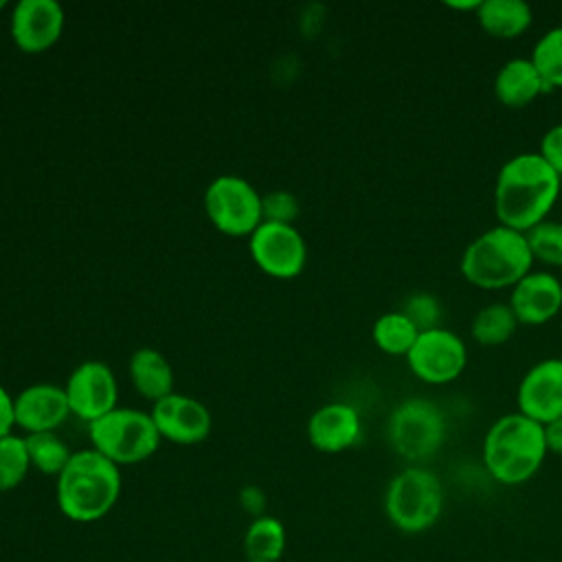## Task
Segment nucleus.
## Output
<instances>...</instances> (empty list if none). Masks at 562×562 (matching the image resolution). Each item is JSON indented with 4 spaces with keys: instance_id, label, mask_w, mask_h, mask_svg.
Listing matches in <instances>:
<instances>
[{
    "instance_id": "f257e3e1",
    "label": "nucleus",
    "mask_w": 562,
    "mask_h": 562,
    "mask_svg": "<svg viewBox=\"0 0 562 562\" xmlns=\"http://www.w3.org/2000/svg\"><path fill=\"white\" fill-rule=\"evenodd\" d=\"M562 178L538 151L509 158L494 184V211L503 226L527 233L544 222L560 195Z\"/></svg>"
},
{
    "instance_id": "f03ea898",
    "label": "nucleus",
    "mask_w": 562,
    "mask_h": 562,
    "mask_svg": "<svg viewBox=\"0 0 562 562\" xmlns=\"http://www.w3.org/2000/svg\"><path fill=\"white\" fill-rule=\"evenodd\" d=\"M121 485L116 463L94 448L77 450L57 476V507L72 522H97L114 509Z\"/></svg>"
},
{
    "instance_id": "7ed1b4c3",
    "label": "nucleus",
    "mask_w": 562,
    "mask_h": 562,
    "mask_svg": "<svg viewBox=\"0 0 562 562\" xmlns=\"http://www.w3.org/2000/svg\"><path fill=\"white\" fill-rule=\"evenodd\" d=\"M547 452L544 426L518 411L498 417L483 439L485 468L505 485L529 481L540 470Z\"/></svg>"
},
{
    "instance_id": "20e7f679",
    "label": "nucleus",
    "mask_w": 562,
    "mask_h": 562,
    "mask_svg": "<svg viewBox=\"0 0 562 562\" xmlns=\"http://www.w3.org/2000/svg\"><path fill=\"white\" fill-rule=\"evenodd\" d=\"M533 257L525 233L503 224L476 235L461 255V274L483 290L514 288L531 272Z\"/></svg>"
},
{
    "instance_id": "39448f33",
    "label": "nucleus",
    "mask_w": 562,
    "mask_h": 562,
    "mask_svg": "<svg viewBox=\"0 0 562 562\" xmlns=\"http://www.w3.org/2000/svg\"><path fill=\"white\" fill-rule=\"evenodd\" d=\"M88 437L92 448L119 468L149 459L162 439L149 413L125 406L90 422Z\"/></svg>"
},
{
    "instance_id": "423d86ee",
    "label": "nucleus",
    "mask_w": 562,
    "mask_h": 562,
    "mask_svg": "<svg viewBox=\"0 0 562 562\" xmlns=\"http://www.w3.org/2000/svg\"><path fill=\"white\" fill-rule=\"evenodd\" d=\"M443 507V490L439 479L422 468L411 465L395 474L384 494L389 520L406 533L426 531L437 522Z\"/></svg>"
},
{
    "instance_id": "0eeeda50",
    "label": "nucleus",
    "mask_w": 562,
    "mask_h": 562,
    "mask_svg": "<svg viewBox=\"0 0 562 562\" xmlns=\"http://www.w3.org/2000/svg\"><path fill=\"white\" fill-rule=\"evenodd\" d=\"M386 437L391 448L406 461H426L446 439L443 413L426 397H408L393 408Z\"/></svg>"
},
{
    "instance_id": "6e6552de",
    "label": "nucleus",
    "mask_w": 562,
    "mask_h": 562,
    "mask_svg": "<svg viewBox=\"0 0 562 562\" xmlns=\"http://www.w3.org/2000/svg\"><path fill=\"white\" fill-rule=\"evenodd\" d=\"M204 211L209 222L231 237H250L263 222L261 193L246 178L235 173H224L209 182Z\"/></svg>"
},
{
    "instance_id": "1a4fd4ad",
    "label": "nucleus",
    "mask_w": 562,
    "mask_h": 562,
    "mask_svg": "<svg viewBox=\"0 0 562 562\" xmlns=\"http://www.w3.org/2000/svg\"><path fill=\"white\" fill-rule=\"evenodd\" d=\"M248 250L259 270L277 279L301 274L307 261V246L294 224L261 222L248 237Z\"/></svg>"
},
{
    "instance_id": "9d476101",
    "label": "nucleus",
    "mask_w": 562,
    "mask_h": 562,
    "mask_svg": "<svg viewBox=\"0 0 562 562\" xmlns=\"http://www.w3.org/2000/svg\"><path fill=\"white\" fill-rule=\"evenodd\" d=\"M411 371L428 384L457 380L468 364L465 342L446 327L422 331L406 356Z\"/></svg>"
},
{
    "instance_id": "9b49d317",
    "label": "nucleus",
    "mask_w": 562,
    "mask_h": 562,
    "mask_svg": "<svg viewBox=\"0 0 562 562\" xmlns=\"http://www.w3.org/2000/svg\"><path fill=\"white\" fill-rule=\"evenodd\" d=\"M70 413L83 422H94L119 404V384L114 371L101 360H86L77 364L64 384Z\"/></svg>"
},
{
    "instance_id": "f8f14e48",
    "label": "nucleus",
    "mask_w": 562,
    "mask_h": 562,
    "mask_svg": "<svg viewBox=\"0 0 562 562\" xmlns=\"http://www.w3.org/2000/svg\"><path fill=\"white\" fill-rule=\"evenodd\" d=\"M149 415L160 437L178 446L200 443L211 435L213 428V417L206 404L176 391L156 400Z\"/></svg>"
},
{
    "instance_id": "ddd939ff",
    "label": "nucleus",
    "mask_w": 562,
    "mask_h": 562,
    "mask_svg": "<svg viewBox=\"0 0 562 562\" xmlns=\"http://www.w3.org/2000/svg\"><path fill=\"white\" fill-rule=\"evenodd\" d=\"M66 13L55 0H20L11 9L9 29L15 46L24 53L48 50L64 33Z\"/></svg>"
},
{
    "instance_id": "4468645a",
    "label": "nucleus",
    "mask_w": 562,
    "mask_h": 562,
    "mask_svg": "<svg viewBox=\"0 0 562 562\" xmlns=\"http://www.w3.org/2000/svg\"><path fill=\"white\" fill-rule=\"evenodd\" d=\"M516 404L518 413L542 426L562 417V358L536 362L518 384Z\"/></svg>"
},
{
    "instance_id": "2eb2a0df",
    "label": "nucleus",
    "mask_w": 562,
    "mask_h": 562,
    "mask_svg": "<svg viewBox=\"0 0 562 562\" xmlns=\"http://www.w3.org/2000/svg\"><path fill=\"white\" fill-rule=\"evenodd\" d=\"M15 426L31 432H57L68 419L70 406L64 386L50 382H37L22 389L13 397Z\"/></svg>"
},
{
    "instance_id": "dca6fc26",
    "label": "nucleus",
    "mask_w": 562,
    "mask_h": 562,
    "mask_svg": "<svg viewBox=\"0 0 562 562\" xmlns=\"http://www.w3.org/2000/svg\"><path fill=\"white\" fill-rule=\"evenodd\" d=\"M509 307L522 325H542L562 310V281L547 270L525 274L509 294Z\"/></svg>"
},
{
    "instance_id": "f3484780",
    "label": "nucleus",
    "mask_w": 562,
    "mask_h": 562,
    "mask_svg": "<svg viewBox=\"0 0 562 562\" xmlns=\"http://www.w3.org/2000/svg\"><path fill=\"white\" fill-rule=\"evenodd\" d=\"M360 415L342 402L323 404L307 419V439L321 452H342L360 439Z\"/></svg>"
},
{
    "instance_id": "a211bd4d",
    "label": "nucleus",
    "mask_w": 562,
    "mask_h": 562,
    "mask_svg": "<svg viewBox=\"0 0 562 562\" xmlns=\"http://www.w3.org/2000/svg\"><path fill=\"white\" fill-rule=\"evenodd\" d=\"M542 92H547V86L527 57L505 61L494 77V94L507 108H525Z\"/></svg>"
},
{
    "instance_id": "6ab92c4d",
    "label": "nucleus",
    "mask_w": 562,
    "mask_h": 562,
    "mask_svg": "<svg viewBox=\"0 0 562 562\" xmlns=\"http://www.w3.org/2000/svg\"><path fill=\"white\" fill-rule=\"evenodd\" d=\"M130 380L145 400H160L173 393V369L154 347H140L130 356Z\"/></svg>"
},
{
    "instance_id": "aec40b11",
    "label": "nucleus",
    "mask_w": 562,
    "mask_h": 562,
    "mask_svg": "<svg viewBox=\"0 0 562 562\" xmlns=\"http://www.w3.org/2000/svg\"><path fill=\"white\" fill-rule=\"evenodd\" d=\"M476 20L487 35L514 40L531 26L533 13L525 0H483L476 9Z\"/></svg>"
},
{
    "instance_id": "412c9836",
    "label": "nucleus",
    "mask_w": 562,
    "mask_h": 562,
    "mask_svg": "<svg viewBox=\"0 0 562 562\" xmlns=\"http://www.w3.org/2000/svg\"><path fill=\"white\" fill-rule=\"evenodd\" d=\"M285 542V527L279 518L257 516L244 533V555L248 562H279Z\"/></svg>"
},
{
    "instance_id": "4be33fe9",
    "label": "nucleus",
    "mask_w": 562,
    "mask_h": 562,
    "mask_svg": "<svg viewBox=\"0 0 562 562\" xmlns=\"http://www.w3.org/2000/svg\"><path fill=\"white\" fill-rule=\"evenodd\" d=\"M373 342L378 345L380 351L389 356H408L413 349L419 329L413 325V321L400 310V312H386L378 316L371 329Z\"/></svg>"
},
{
    "instance_id": "5701e85b",
    "label": "nucleus",
    "mask_w": 562,
    "mask_h": 562,
    "mask_svg": "<svg viewBox=\"0 0 562 562\" xmlns=\"http://www.w3.org/2000/svg\"><path fill=\"white\" fill-rule=\"evenodd\" d=\"M518 325L520 323L509 303H490L481 307L472 318V336L479 345L494 347L507 342Z\"/></svg>"
},
{
    "instance_id": "b1692460",
    "label": "nucleus",
    "mask_w": 562,
    "mask_h": 562,
    "mask_svg": "<svg viewBox=\"0 0 562 562\" xmlns=\"http://www.w3.org/2000/svg\"><path fill=\"white\" fill-rule=\"evenodd\" d=\"M24 443L31 468L42 474L59 476L72 457V450L57 432H31L24 437Z\"/></svg>"
},
{
    "instance_id": "393cba45",
    "label": "nucleus",
    "mask_w": 562,
    "mask_h": 562,
    "mask_svg": "<svg viewBox=\"0 0 562 562\" xmlns=\"http://www.w3.org/2000/svg\"><path fill=\"white\" fill-rule=\"evenodd\" d=\"M540 72L547 90L562 88V26L549 29L533 46L529 57Z\"/></svg>"
},
{
    "instance_id": "a878e982",
    "label": "nucleus",
    "mask_w": 562,
    "mask_h": 562,
    "mask_svg": "<svg viewBox=\"0 0 562 562\" xmlns=\"http://www.w3.org/2000/svg\"><path fill=\"white\" fill-rule=\"evenodd\" d=\"M31 461L24 437L7 435L0 439V492L15 490L29 474Z\"/></svg>"
},
{
    "instance_id": "bb28decb",
    "label": "nucleus",
    "mask_w": 562,
    "mask_h": 562,
    "mask_svg": "<svg viewBox=\"0 0 562 562\" xmlns=\"http://www.w3.org/2000/svg\"><path fill=\"white\" fill-rule=\"evenodd\" d=\"M533 261L562 266V222L544 220L525 233Z\"/></svg>"
},
{
    "instance_id": "cd10ccee",
    "label": "nucleus",
    "mask_w": 562,
    "mask_h": 562,
    "mask_svg": "<svg viewBox=\"0 0 562 562\" xmlns=\"http://www.w3.org/2000/svg\"><path fill=\"white\" fill-rule=\"evenodd\" d=\"M402 312L413 321V325L422 331L435 329L439 327V316H441V303L437 301V296L428 294V292H417L413 296H408V301L404 303Z\"/></svg>"
},
{
    "instance_id": "c85d7f7f",
    "label": "nucleus",
    "mask_w": 562,
    "mask_h": 562,
    "mask_svg": "<svg viewBox=\"0 0 562 562\" xmlns=\"http://www.w3.org/2000/svg\"><path fill=\"white\" fill-rule=\"evenodd\" d=\"M261 211L263 222H279V224H294L299 217V200L290 191H270L261 195Z\"/></svg>"
},
{
    "instance_id": "c756f323",
    "label": "nucleus",
    "mask_w": 562,
    "mask_h": 562,
    "mask_svg": "<svg viewBox=\"0 0 562 562\" xmlns=\"http://www.w3.org/2000/svg\"><path fill=\"white\" fill-rule=\"evenodd\" d=\"M538 154L547 160V165L562 178V123L549 127L540 138Z\"/></svg>"
},
{
    "instance_id": "7c9ffc66",
    "label": "nucleus",
    "mask_w": 562,
    "mask_h": 562,
    "mask_svg": "<svg viewBox=\"0 0 562 562\" xmlns=\"http://www.w3.org/2000/svg\"><path fill=\"white\" fill-rule=\"evenodd\" d=\"M15 426V415H13V395L0 384V439L11 435Z\"/></svg>"
},
{
    "instance_id": "2f4dec72",
    "label": "nucleus",
    "mask_w": 562,
    "mask_h": 562,
    "mask_svg": "<svg viewBox=\"0 0 562 562\" xmlns=\"http://www.w3.org/2000/svg\"><path fill=\"white\" fill-rule=\"evenodd\" d=\"M544 441H547L549 452H555L562 457V417H558L544 426Z\"/></svg>"
},
{
    "instance_id": "473e14b6",
    "label": "nucleus",
    "mask_w": 562,
    "mask_h": 562,
    "mask_svg": "<svg viewBox=\"0 0 562 562\" xmlns=\"http://www.w3.org/2000/svg\"><path fill=\"white\" fill-rule=\"evenodd\" d=\"M479 4H481V0H468V2H448V7H452V9H457V11H474V13H476Z\"/></svg>"
},
{
    "instance_id": "72a5a7b5",
    "label": "nucleus",
    "mask_w": 562,
    "mask_h": 562,
    "mask_svg": "<svg viewBox=\"0 0 562 562\" xmlns=\"http://www.w3.org/2000/svg\"><path fill=\"white\" fill-rule=\"evenodd\" d=\"M4 7H7V2H4V0H0V11H2Z\"/></svg>"
}]
</instances>
